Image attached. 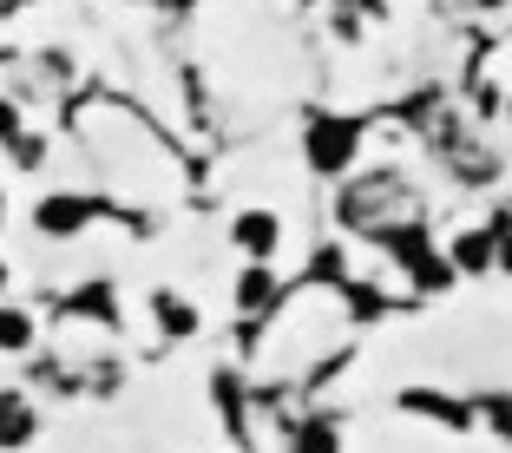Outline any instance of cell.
<instances>
[{"instance_id": "cell-7", "label": "cell", "mask_w": 512, "mask_h": 453, "mask_svg": "<svg viewBox=\"0 0 512 453\" xmlns=\"http://www.w3.org/2000/svg\"><path fill=\"white\" fill-rule=\"evenodd\" d=\"M27 348H33V316L0 302V355H27Z\"/></svg>"}, {"instance_id": "cell-5", "label": "cell", "mask_w": 512, "mask_h": 453, "mask_svg": "<svg viewBox=\"0 0 512 453\" xmlns=\"http://www.w3.org/2000/svg\"><path fill=\"white\" fill-rule=\"evenodd\" d=\"M493 243H499V230H460L447 243V270H467V276L493 270Z\"/></svg>"}, {"instance_id": "cell-2", "label": "cell", "mask_w": 512, "mask_h": 453, "mask_svg": "<svg viewBox=\"0 0 512 453\" xmlns=\"http://www.w3.org/2000/svg\"><path fill=\"white\" fill-rule=\"evenodd\" d=\"M230 243H237L250 263H270L276 250H283V217L276 211H243L237 224H230Z\"/></svg>"}, {"instance_id": "cell-11", "label": "cell", "mask_w": 512, "mask_h": 453, "mask_svg": "<svg viewBox=\"0 0 512 453\" xmlns=\"http://www.w3.org/2000/svg\"><path fill=\"white\" fill-rule=\"evenodd\" d=\"M14 138H20V106L0 99V145H14Z\"/></svg>"}, {"instance_id": "cell-14", "label": "cell", "mask_w": 512, "mask_h": 453, "mask_svg": "<svg viewBox=\"0 0 512 453\" xmlns=\"http://www.w3.org/2000/svg\"><path fill=\"white\" fill-rule=\"evenodd\" d=\"M0 296H7V263H0Z\"/></svg>"}, {"instance_id": "cell-4", "label": "cell", "mask_w": 512, "mask_h": 453, "mask_svg": "<svg viewBox=\"0 0 512 453\" xmlns=\"http://www.w3.org/2000/svg\"><path fill=\"white\" fill-rule=\"evenodd\" d=\"M151 316H158V329H165L171 342H184V335L204 329L197 302H191V296H178V289H151Z\"/></svg>"}, {"instance_id": "cell-8", "label": "cell", "mask_w": 512, "mask_h": 453, "mask_svg": "<svg viewBox=\"0 0 512 453\" xmlns=\"http://www.w3.org/2000/svg\"><path fill=\"white\" fill-rule=\"evenodd\" d=\"M270 296H276V276L263 270V263H250V270L237 276V296H230V302H237L243 316H250V309H263V302H270Z\"/></svg>"}, {"instance_id": "cell-6", "label": "cell", "mask_w": 512, "mask_h": 453, "mask_svg": "<svg viewBox=\"0 0 512 453\" xmlns=\"http://www.w3.org/2000/svg\"><path fill=\"white\" fill-rule=\"evenodd\" d=\"M33 427H40V421H33V401H27V394H14V388H0V453L27 447Z\"/></svg>"}, {"instance_id": "cell-1", "label": "cell", "mask_w": 512, "mask_h": 453, "mask_svg": "<svg viewBox=\"0 0 512 453\" xmlns=\"http://www.w3.org/2000/svg\"><path fill=\"white\" fill-rule=\"evenodd\" d=\"M302 158H309V171H322V178H342V171L362 158V125L355 119H309Z\"/></svg>"}, {"instance_id": "cell-9", "label": "cell", "mask_w": 512, "mask_h": 453, "mask_svg": "<svg viewBox=\"0 0 512 453\" xmlns=\"http://www.w3.org/2000/svg\"><path fill=\"white\" fill-rule=\"evenodd\" d=\"M73 309H79V316H99V322H112V316H119V309H112V289H106V283H86Z\"/></svg>"}, {"instance_id": "cell-13", "label": "cell", "mask_w": 512, "mask_h": 453, "mask_svg": "<svg viewBox=\"0 0 512 453\" xmlns=\"http://www.w3.org/2000/svg\"><path fill=\"white\" fill-rule=\"evenodd\" d=\"M0 230H7V191H0Z\"/></svg>"}, {"instance_id": "cell-10", "label": "cell", "mask_w": 512, "mask_h": 453, "mask_svg": "<svg viewBox=\"0 0 512 453\" xmlns=\"http://www.w3.org/2000/svg\"><path fill=\"white\" fill-rule=\"evenodd\" d=\"M289 453H335V427H302V434L296 440H289Z\"/></svg>"}, {"instance_id": "cell-3", "label": "cell", "mask_w": 512, "mask_h": 453, "mask_svg": "<svg viewBox=\"0 0 512 453\" xmlns=\"http://www.w3.org/2000/svg\"><path fill=\"white\" fill-rule=\"evenodd\" d=\"M92 217V197H66V191H46L40 211H33V224L46 230V237H73L79 224Z\"/></svg>"}, {"instance_id": "cell-15", "label": "cell", "mask_w": 512, "mask_h": 453, "mask_svg": "<svg viewBox=\"0 0 512 453\" xmlns=\"http://www.w3.org/2000/svg\"><path fill=\"white\" fill-rule=\"evenodd\" d=\"M335 7H355V0H335Z\"/></svg>"}, {"instance_id": "cell-12", "label": "cell", "mask_w": 512, "mask_h": 453, "mask_svg": "<svg viewBox=\"0 0 512 453\" xmlns=\"http://www.w3.org/2000/svg\"><path fill=\"white\" fill-rule=\"evenodd\" d=\"M493 270H512V230H499V243H493Z\"/></svg>"}]
</instances>
